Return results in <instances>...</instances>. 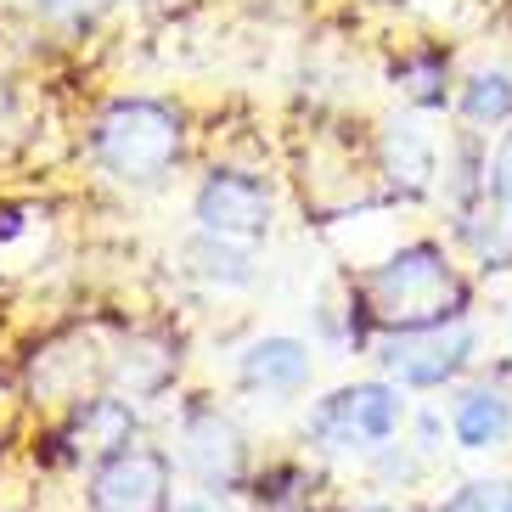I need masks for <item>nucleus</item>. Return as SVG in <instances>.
Segmentation results:
<instances>
[{"instance_id": "13", "label": "nucleus", "mask_w": 512, "mask_h": 512, "mask_svg": "<svg viewBox=\"0 0 512 512\" xmlns=\"http://www.w3.org/2000/svg\"><path fill=\"white\" fill-rule=\"evenodd\" d=\"M462 119L467 124H507L512 119V74H473L462 85Z\"/></svg>"}, {"instance_id": "6", "label": "nucleus", "mask_w": 512, "mask_h": 512, "mask_svg": "<svg viewBox=\"0 0 512 512\" xmlns=\"http://www.w3.org/2000/svg\"><path fill=\"white\" fill-rule=\"evenodd\" d=\"M181 456L197 473V484L209 496H231L248 484V439L242 428L214 406H192L181 422Z\"/></svg>"}, {"instance_id": "11", "label": "nucleus", "mask_w": 512, "mask_h": 512, "mask_svg": "<svg viewBox=\"0 0 512 512\" xmlns=\"http://www.w3.org/2000/svg\"><path fill=\"white\" fill-rule=\"evenodd\" d=\"M451 434L462 451H496L512 439V400L501 389H467L451 406Z\"/></svg>"}, {"instance_id": "9", "label": "nucleus", "mask_w": 512, "mask_h": 512, "mask_svg": "<svg viewBox=\"0 0 512 512\" xmlns=\"http://www.w3.org/2000/svg\"><path fill=\"white\" fill-rule=\"evenodd\" d=\"M62 445H68V456H91L96 467L113 462L119 451H130L136 445V411H130V400H107V394L79 400L68 428H62Z\"/></svg>"}, {"instance_id": "19", "label": "nucleus", "mask_w": 512, "mask_h": 512, "mask_svg": "<svg viewBox=\"0 0 512 512\" xmlns=\"http://www.w3.org/2000/svg\"><path fill=\"white\" fill-rule=\"evenodd\" d=\"M175 512H226V507H220V496H203V501H181Z\"/></svg>"}, {"instance_id": "4", "label": "nucleus", "mask_w": 512, "mask_h": 512, "mask_svg": "<svg viewBox=\"0 0 512 512\" xmlns=\"http://www.w3.org/2000/svg\"><path fill=\"white\" fill-rule=\"evenodd\" d=\"M91 512H175V467L152 445H130L91 473Z\"/></svg>"}, {"instance_id": "14", "label": "nucleus", "mask_w": 512, "mask_h": 512, "mask_svg": "<svg viewBox=\"0 0 512 512\" xmlns=\"http://www.w3.org/2000/svg\"><path fill=\"white\" fill-rule=\"evenodd\" d=\"M197 259H203V276H214V282H226V287H242L248 282V254L242 248H231V242H214V237H203L197 242Z\"/></svg>"}, {"instance_id": "20", "label": "nucleus", "mask_w": 512, "mask_h": 512, "mask_svg": "<svg viewBox=\"0 0 512 512\" xmlns=\"http://www.w3.org/2000/svg\"><path fill=\"white\" fill-rule=\"evenodd\" d=\"M361 512H394V507H361Z\"/></svg>"}, {"instance_id": "1", "label": "nucleus", "mask_w": 512, "mask_h": 512, "mask_svg": "<svg viewBox=\"0 0 512 512\" xmlns=\"http://www.w3.org/2000/svg\"><path fill=\"white\" fill-rule=\"evenodd\" d=\"M467 304V287L456 282L445 248L434 242H411L394 259H383L372 276L361 282V321H383L394 338L406 332H434V327H456Z\"/></svg>"}, {"instance_id": "15", "label": "nucleus", "mask_w": 512, "mask_h": 512, "mask_svg": "<svg viewBox=\"0 0 512 512\" xmlns=\"http://www.w3.org/2000/svg\"><path fill=\"white\" fill-rule=\"evenodd\" d=\"M400 85L411 91V102H422V107H439L445 102V91H439V79H445V62L439 57H417V62H400Z\"/></svg>"}, {"instance_id": "3", "label": "nucleus", "mask_w": 512, "mask_h": 512, "mask_svg": "<svg viewBox=\"0 0 512 512\" xmlns=\"http://www.w3.org/2000/svg\"><path fill=\"white\" fill-rule=\"evenodd\" d=\"M406 422V400L394 383H355L338 389L327 400H316V411L304 417L310 445L327 456H355V451H383Z\"/></svg>"}, {"instance_id": "17", "label": "nucleus", "mask_w": 512, "mask_h": 512, "mask_svg": "<svg viewBox=\"0 0 512 512\" xmlns=\"http://www.w3.org/2000/svg\"><path fill=\"white\" fill-rule=\"evenodd\" d=\"M484 197H496L501 209L512 214V136L501 141V152H496V164L484 169Z\"/></svg>"}, {"instance_id": "5", "label": "nucleus", "mask_w": 512, "mask_h": 512, "mask_svg": "<svg viewBox=\"0 0 512 512\" xmlns=\"http://www.w3.org/2000/svg\"><path fill=\"white\" fill-rule=\"evenodd\" d=\"M271 186L259 175H242V169H214L209 181L197 186V226L203 237L231 242V248H248L271 231Z\"/></svg>"}, {"instance_id": "7", "label": "nucleus", "mask_w": 512, "mask_h": 512, "mask_svg": "<svg viewBox=\"0 0 512 512\" xmlns=\"http://www.w3.org/2000/svg\"><path fill=\"white\" fill-rule=\"evenodd\" d=\"M479 349V332L473 327H434V332H406V338H389L377 349V361L389 366L406 389H445Z\"/></svg>"}, {"instance_id": "12", "label": "nucleus", "mask_w": 512, "mask_h": 512, "mask_svg": "<svg viewBox=\"0 0 512 512\" xmlns=\"http://www.w3.org/2000/svg\"><path fill=\"white\" fill-rule=\"evenodd\" d=\"M383 169H389L394 186H406V192H428V175H434V147L422 136L417 124H389V136H383Z\"/></svg>"}, {"instance_id": "16", "label": "nucleus", "mask_w": 512, "mask_h": 512, "mask_svg": "<svg viewBox=\"0 0 512 512\" xmlns=\"http://www.w3.org/2000/svg\"><path fill=\"white\" fill-rule=\"evenodd\" d=\"M439 512H512V484L496 479V484H462L451 501Z\"/></svg>"}, {"instance_id": "10", "label": "nucleus", "mask_w": 512, "mask_h": 512, "mask_svg": "<svg viewBox=\"0 0 512 512\" xmlns=\"http://www.w3.org/2000/svg\"><path fill=\"white\" fill-rule=\"evenodd\" d=\"M237 377H242V389H254V394H299L310 383V344L287 338V332L254 338L237 355Z\"/></svg>"}, {"instance_id": "2", "label": "nucleus", "mask_w": 512, "mask_h": 512, "mask_svg": "<svg viewBox=\"0 0 512 512\" xmlns=\"http://www.w3.org/2000/svg\"><path fill=\"white\" fill-rule=\"evenodd\" d=\"M181 113L152 96H119L96 119V136H91V152L96 164L124 186H158L169 169L181 164Z\"/></svg>"}, {"instance_id": "8", "label": "nucleus", "mask_w": 512, "mask_h": 512, "mask_svg": "<svg viewBox=\"0 0 512 512\" xmlns=\"http://www.w3.org/2000/svg\"><path fill=\"white\" fill-rule=\"evenodd\" d=\"M181 372V344L164 338V332H130L119 344V355L107 361V377H113V389L130 394V400H152V394H164Z\"/></svg>"}, {"instance_id": "18", "label": "nucleus", "mask_w": 512, "mask_h": 512, "mask_svg": "<svg viewBox=\"0 0 512 512\" xmlns=\"http://www.w3.org/2000/svg\"><path fill=\"white\" fill-rule=\"evenodd\" d=\"M107 0H40V12L57 17V23H85V17H96Z\"/></svg>"}]
</instances>
